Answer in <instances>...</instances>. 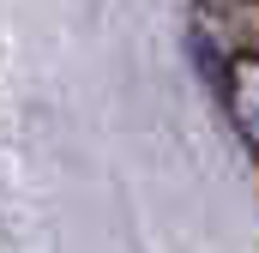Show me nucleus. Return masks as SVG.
<instances>
[{
	"instance_id": "obj_1",
	"label": "nucleus",
	"mask_w": 259,
	"mask_h": 253,
	"mask_svg": "<svg viewBox=\"0 0 259 253\" xmlns=\"http://www.w3.org/2000/svg\"><path fill=\"white\" fill-rule=\"evenodd\" d=\"M217 72H223V103L241 126V139L259 151V43H235Z\"/></svg>"
}]
</instances>
